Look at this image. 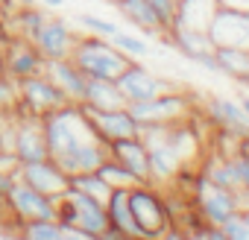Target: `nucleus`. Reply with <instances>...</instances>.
<instances>
[{"mask_svg": "<svg viewBox=\"0 0 249 240\" xmlns=\"http://www.w3.org/2000/svg\"><path fill=\"white\" fill-rule=\"evenodd\" d=\"M41 126H44L50 161L68 179L94 173L108 158V144L97 135V129L85 117L82 105H76V103L62 105L50 114H41Z\"/></svg>", "mask_w": 249, "mask_h": 240, "instance_id": "f257e3e1", "label": "nucleus"}, {"mask_svg": "<svg viewBox=\"0 0 249 240\" xmlns=\"http://www.w3.org/2000/svg\"><path fill=\"white\" fill-rule=\"evenodd\" d=\"M71 62L79 68V73L85 79H108V82H114L120 76V70L132 59L126 53H120L108 38L85 33V35L76 38V44L71 50Z\"/></svg>", "mask_w": 249, "mask_h": 240, "instance_id": "f03ea898", "label": "nucleus"}, {"mask_svg": "<svg viewBox=\"0 0 249 240\" xmlns=\"http://www.w3.org/2000/svg\"><path fill=\"white\" fill-rule=\"evenodd\" d=\"M129 114L138 120V126L144 123H179V120H191L194 117V103L188 94L182 91H161L150 100H135L126 105Z\"/></svg>", "mask_w": 249, "mask_h": 240, "instance_id": "7ed1b4c3", "label": "nucleus"}, {"mask_svg": "<svg viewBox=\"0 0 249 240\" xmlns=\"http://www.w3.org/2000/svg\"><path fill=\"white\" fill-rule=\"evenodd\" d=\"M15 91H18L15 103H12L15 114H38L41 117V114H50V111H56L62 105H71L68 94L53 79H47L44 73L15 82Z\"/></svg>", "mask_w": 249, "mask_h": 240, "instance_id": "20e7f679", "label": "nucleus"}, {"mask_svg": "<svg viewBox=\"0 0 249 240\" xmlns=\"http://www.w3.org/2000/svg\"><path fill=\"white\" fill-rule=\"evenodd\" d=\"M129 208H132V217L144 234V240H159L170 225V211L161 199V193L156 190V185H138V188H129Z\"/></svg>", "mask_w": 249, "mask_h": 240, "instance_id": "39448f33", "label": "nucleus"}, {"mask_svg": "<svg viewBox=\"0 0 249 240\" xmlns=\"http://www.w3.org/2000/svg\"><path fill=\"white\" fill-rule=\"evenodd\" d=\"M194 205H196V214L202 217V223H208V225H223L226 220H231L237 214L231 190L211 185L202 176L194 179Z\"/></svg>", "mask_w": 249, "mask_h": 240, "instance_id": "423d86ee", "label": "nucleus"}, {"mask_svg": "<svg viewBox=\"0 0 249 240\" xmlns=\"http://www.w3.org/2000/svg\"><path fill=\"white\" fill-rule=\"evenodd\" d=\"M0 56H3V73H6V79H12V82H21V79H27V76L44 73V56H41V53L36 50V44L27 41V38L12 35V38L6 41V47L0 50Z\"/></svg>", "mask_w": 249, "mask_h": 240, "instance_id": "0eeeda50", "label": "nucleus"}, {"mask_svg": "<svg viewBox=\"0 0 249 240\" xmlns=\"http://www.w3.org/2000/svg\"><path fill=\"white\" fill-rule=\"evenodd\" d=\"M114 82H117L120 94L126 97L129 103H135V100H150V97H156V94H161V91L179 88L176 82H167V79L156 76L153 70H147V68L138 65V62H129L126 68L120 70V76H117Z\"/></svg>", "mask_w": 249, "mask_h": 240, "instance_id": "6e6552de", "label": "nucleus"}, {"mask_svg": "<svg viewBox=\"0 0 249 240\" xmlns=\"http://www.w3.org/2000/svg\"><path fill=\"white\" fill-rule=\"evenodd\" d=\"M76 38H79V33H73L68 21L47 15L44 24L38 27V33L33 35V44L44 56V62H50V59H71V50H73Z\"/></svg>", "mask_w": 249, "mask_h": 240, "instance_id": "1a4fd4ad", "label": "nucleus"}, {"mask_svg": "<svg viewBox=\"0 0 249 240\" xmlns=\"http://www.w3.org/2000/svg\"><path fill=\"white\" fill-rule=\"evenodd\" d=\"M85 117L91 120V126L97 129V135L108 144L117 138H135L138 135V120L129 114V108H91L82 105Z\"/></svg>", "mask_w": 249, "mask_h": 240, "instance_id": "9d476101", "label": "nucleus"}, {"mask_svg": "<svg viewBox=\"0 0 249 240\" xmlns=\"http://www.w3.org/2000/svg\"><path fill=\"white\" fill-rule=\"evenodd\" d=\"M208 38L214 47L249 50V15L231 12V9H217L214 21L208 27Z\"/></svg>", "mask_w": 249, "mask_h": 240, "instance_id": "9b49d317", "label": "nucleus"}, {"mask_svg": "<svg viewBox=\"0 0 249 240\" xmlns=\"http://www.w3.org/2000/svg\"><path fill=\"white\" fill-rule=\"evenodd\" d=\"M18 182H24V185H30L33 190H38V193H44V196H50L53 202L59 199V196H65L68 193V188H71V179L50 161V158H44V161H30V164H24L21 167V179Z\"/></svg>", "mask_w": 249, "mask_h": 240, "instance_id": "f8f14e48", "label": "nucleus"}, {"mask_svg": "<svg viewBox=\"0 0 249 240\" xmlns=\"http://www.w3.org/2000/svg\"><path fill=\"white\" fill-rule=\"evenodd\" d=\"M9 205L18 217V223H36V220H56V202L38 190H33L24 182H15L9 190Z\"/></svg>", "mask_w": 249, "mask_h": 240, "instance_id": "ddd939ff", "label": "nucleus"}, {"mask_svg": "<svg viewBox=\"0 0 249 240\" xmlns=\"http://www.w3.org/2000/svg\"><path fill=\"white\" fill-rule=\"evenodd\" d=\"M15 155L30 164V161H44L50 158L47 153V138L38 114H18V135H15Z\"/></svg>", "mask_w": 249, "mask_h": 240, "instance_id": "4468645a", "label": "nucleus"}, {"mask_svg": "<svg viewBox=\"0 0 249 240\" xmlns=\"http://www.w3.org/2000/svg\"><path fill=\"white\" fill-rule=\"evenodd\" d=\"M205 114H208V123H214L220 132H229L234 138L249 135V114L231 97H211L205 103Z\"/></svg>", "mask_w": 249, "mask_h": 240, "instance_id": "2eb2a0df", "label": "nucleus"}, {"mask_svg": "<svg viewBox=\"0 0 249 240\" xmlns=\"http://www.w3.org/2000/svg\"><path fill=\"white\" fill-rule=\"evenodd\" d=\"M108 155L117 164H123L126 170H132L144 185H150V155H147V147H144V141L138 135L108 141Z\"/></svg>", "mask_w": 249, "mask_h": 240, "instance_id": "dca6fc26", "label": "nucleus"}, {"mask_svg": "<svg viewBox=\"0 0 249 240\" xmlns=\"http://www.w3.org/2000/svg\"><path fill=\"white\" fill-rule=\"evenodd\" d=\"M44 76H47V79H53V82L68 94V100H71V103H76V105H82V103H85L88 79L79 73V68H76L71 59H50V62H44Z\"/></svg>", "mask_w": 249, "mask_h": 240, "instance_id": "f3484780", "label": "nucleus"}, {"mask_svg": "<svg viewBox=\"0 0 249 240\" xmlns=\"http://www.w3.org/2000/svg\"><path fill=\"white\" fill-rule=\"evenodd\" d=\"M106 217H108V225L120 234V237H129V240H144L135 217H132V208H129V190L126 188H114L108 202H106Z\"/></svg>", "mask_w": 249, "mask_h": 240, "instance_id": "a211bd4d", "label": "nucleus"}, {"mask_svg": "<svg viewBox=\"0 0 249 240\" xmlns=\"http://www.w3.org/2000/svg\"><path fill=\"white\" fill-rule=\"evenodd\" d=\"M217 9H220L217 0H179L173 27L191 30V33H208Z\"/></svg>", "mask_w": 249, "mask_h": 240, "instance_id": "6ab92c4d", "label": "nucleus"}, {"mask_svg": "<svg viewBox=\"0 0 249 240\" xmlns=\"http://www.w3.org/2000/svg\"><path fill=\"white\" fill-rule=\"evenodd\" d=\"M123 18H126L135 30H141L144 35H161L164 33V24H161V18L156 15V9L147 3V0H120V3L114 6Z\"/></svg>", "mask_w": 249, "mask_h": 240, "instance_id": "aec40b11", "label": "nucleus"}, {"mask_svg": "<svg viewBox=\"0 0 249 240\" xmlns=\"http://www.w3.org/2000/svg\"><path fill=\"white\" fill-rule=\"evenodd\" d=\"M214 59H217V70L240 85L249 88V50H237V47H214Z\"/></svg>", "mask_w": 249, "mask_h": 240, "instance_id": "412c9836", "label": "nucleus"}, {"mask_svg": "<svg viewBox=\"0 0 249 240\" xmlns=\"http://www.w3.org/2000/svg\"><path fill=\"white\" fill-rule=\"evenodd\" d=\"M91 108H126L129 100L120 94L117 82L108 79H88V91H85V103Z\"/></svg>", "mask_w": 249, "mask_h": 240, "instance_id": "4be33fe9", "label": "nucleus"}, {"mask_svg": "<svg viewBox=\"0 0 249 240\" xmlns=\"http://www.w3.org/2000/svg\"><path fill=\"white\" fill-rule=\"evenodd\" d=\"M94 173H97V176H100V179H103V182L111 188V190H114V188H126V190H129V188H138V185H144V182H141V179H138L132 170H126L123 164H117L111 155H108V158H106V161H103V164L94 170Z\"/></svg>", "mask_w": 249, "mask_h": 240, "instance_id": "5701e85b", "label": "nucleus"}, {"mask_svg": "<svg viewBox=\"0 0 249 240\" xmlns=\"http://www.w3.org/2000/svg\"><path fill=\"white\" fill-rule=\"evenodd\" d=\"M44 18H47V12L38 9V6H18L9 21H12V30H15L18 38L33 41V35L38 33V27L44 24Z\"/></svg>", "mask_w": 249, "mask_h": 240, "instance_id": "b1692460", "label": "nucleus"}, {"mask_svg": "<svg viewBox=\"0 0 249 240\" xmlns=\"http://www.w3.org/2000/svg\"><path fill=\"white\" fill-rule=\"evenodd\" d=\"M18 240H65V228L59 220H36V223H21Z\"/></svg>", "mask_w": 249, "mask_h": 240, "instance_id": "393cba45", "label": "nucleus"}, {"mask_svg": "<svg viewBox=\"0 0 249 240\" xmlns=\"http://www.w3.org/2000/svg\"><path fill=\"white\" fill-rule=\"evenodd\" d=\"M71 188L73 190H79V193H85V196H91V199H97V202H108V196H111V188L97 176V173H82V176H73L71 179Z\"/></svg>", "mask_w": 249, "mask_h": 240, "instance_id": "a878e982", "label": "nucleus"}, {"mask_svg": "<svg viewBox=\"0 0 249 240\" xmlns=\"http://www.w3.org/2000/svg\"><path fill=\"white\" fill-rule=\"evenodd\" d=\"M108 41H111V44H114L120 53H126L132 62H138V59H144V56L150 53L147 41H144V38H138V35H132V33H120V30H117V33H114Z\"/></svg>", "mask_w": 249, "mask_h": 240, "instance_id": "bb28decb", "label": "nucleus"}, {"mask_svg": "<svg viewBox=\"0 0 249 240\" xmlns=\"http://www.w3.org/2000/svg\"><path fill=\"white\" fill-rule=\"evenodd\" d=\"M76 24L79 27H85L91 35H103V38H111L120 27L114 24V21H106V18H97V15H88V12H82V15H76Z\"/></svg>", "mask_w": 249, "mask_h": 240, "instance_id": "cd10ccee", "label": "nucleus"}, {"mask_svg": "<svg viewBox=\"0 0 249 240\" xmlns=\"http://www.w3.org/2000/svg\"><path fill=\"white\" fill-rule=\"evenodd\" d=\"M147 3H150V6L156 9V15L161 18L164 30H170L173 21H176V6H179V0H147Z\"/></svg>", "mask_w": 249, "mask_h": 240, "instance_id": "c85d7f7f", "label": "nucleus"}, {"mask_svg": "<svg viewBox=\"0 0 249 240\" xmlns=\"http://www.w3.org/2000/svg\"><path fill=\"white\" fill-rule=\"evenodd\" d=\"M220 228L229 234V240H249V223H246L240 214H234L231 220H226Z\"/></svg>", "mask_w": 249, "mask_h": 240, "instance_id": "c756f323", "label": "nucleus"}, {"mask_svg": "<svg viewBox=\"0 0 249 240\" xmlns=\"http://www.w3.org/2000/svg\"><path fill=\"white\" fill-rule=\"evenodd\" d=\"M229 158H231V167H234V173H237L240 188H246V190H249V158H246V155H240V153H234V155H229Z\"/></svg>", "mask_w": 249, "mask_h": 240, "instance_id": "7c9ffc66", "label": "nucleus"}, {"mask_svg": "<svg viewBox=\"0 0 249 240\" xmlns=\"http://www.w3.org/2000/svg\"><path fill=\"white\" fill-rule=\"evenodd\" d=\"M194 240H229V234L220 225H208L202 223L199 228H194Z\"/></svg>", "mask_w": 249, "mask_h": 240, "instance_id": "2f4dec72", "label": "nucleus"}, {"mask_svg": "<svg viewBox=\"0 0 249 240\" xmlns=\"http://www.w3.org/2000/svg\"><path fill=\"white\" fill-rule=\"evenodd\" d=\"M18 91H15V82L6 79V76H0V108H12Z\"/></svg>", "mask_w": 249, "mask_h": 240, "instance_id": "473e14b6", "label": "nucleus"}, {"mask_svg": "<svg viewBox=\"0 0 249 240\" xmlns=\"http://www.w3.org/2000/svg\"><path fill=\"white\" fill-rule=\"evenodd\" d=\"M220 9H231V12H243L249 15V0H217Z\"/></svg>", "mask_w": 249, "mask_h": 240, "instance_id": "72a5a7b5", "label": "nucleus"}, {"mask_svg": "<svg viewBox=\"0 0 249 240\" xmlns=\"http://www.w3.org/2000/svg\"><path fill=\"white\" fill-rule=\"evenodd\" d=\"M65 240H94V234H88L82 228H65Z\"/></svg>", "mask_w": 249, "mask_h": 240, "instance_id": "f704fd0d", "label": "nucleus"}, {"mask_svg": "<svg viewBox=\"0 0 249 240\" xmlns=\"http://www.w3.org/2000/svg\"><path fill=\"white\" fill-rule=\"evenodd\" d=\"M94 240H123V237H120V234H117V231L108 225V228H103L100 234H94Z\"/></svg>", "mask_w": 249, "mask_h": 240, "instance_id": "c9c22d12", "label": "nucleus"}, {"mask_svg": "<svg viewBox=\"0 0 249 240\" xmlns=\"http://www.w3.org/2000/svg\"><path fill=\"white\" fill-rule=\"evenodd\" d=\"M12 185H15V179H12V176H3V173H0V193H9V190H12Z\"/></svg>", "mask_w": 249, "mask_h": 240, "instance_id": "e433bc0d", "label": "nucleus"}, {"mask_svg": "<svg viewBox=\"0 0 249 240\" xmlns=\"http://www.w3.org/2000/svg\"><path fill=\"white\" fill-rule=\"evenodd\" d=\"M237 153L249 158V135H243V138H237Z\"/></svg>", "mask_w": 249, "mask_h": 240, "instance_id": "4c0bfd02", "label": "nucleus"}, {"mask_svg": "<svg viewBox=\"0 0 249 240\" xmlns=\"http://www.w3.org/2000/svg\"><path fill=\"white\" fill-rule=\"evenodd\" d=\"M41 6H50V9H56V6H65V0H38Z\"/></svg>", "mask_w": 249, "mask_h": 240, "instance_id": "58836bf2", "label": "nucleus"}, {"mask_svg": "<svg viewBox=\"0 0 249 240\" xmlns=\"http://www.w3.org/2000/svg\"><path fill=\"white\" fill-rule=\"evenodd\" d=\"M237 103H240V105H243V111L249 114V94H240V97H237Z\"/></svg>", "mask_w": 249, "mask_h": 240, "instance_id": "ea45409f", "label": "nucleus"}, {"mask_svg": "<svg viewBox=\"0 0 249 240\" xmlns=\"http://www.w3.org/2000/svg\"><path fill=\"white\" fill-rule=\"evenodd\" d=\"M21 6H36V0H18Z\"/></svg>", "mask_w": 249, "mask_h": 240, "instance_id": "a19ab883", "label": "nucleus"}, {"mask_svg": "<svg viewBox=\"0 0 249 240\" xmlns=\"http://www.w3.org/2000/svg\"><path fill=\"white\" fill-rule=\"evenodd\" d=\"M0 76H6V73H3V56H0Z\"/></svg>", "mask_w": 249, "mask_h": 240, "instance_id": "79ce46f5", "label": "nucleus"}, {"mask_svg": "<svg viewBox=\"0 0 249 240\" xmlns=\"http://www.w3.org/2000/svg\"><path fill=\"white\" fill-rule=\"evenodd\" d=\"M108 3H111V6H117V3H120V0H108Z\"/></svg>", "mask_w": 249, "mask_h": 240, "instance_id": "37998d69", "label": "nucleus"}, {"mask_svg": "<svg viewBox=\"0 0 249 240\" xmlns=\"http://www.w3.org/2000/svg\"><path fill=\"white\" fill-rule=\"evenodd\" d=\"M123 240H129V237H123Z\"/></svg>", "mask_w": 249, "mask_h": 240, "instance_id": "c03bdc74", "label": "nucleus"}]
</instances>
